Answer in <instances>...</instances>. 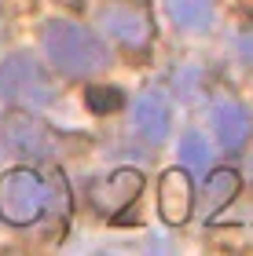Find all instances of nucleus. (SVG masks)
Returning a JSON list of instances; mask_svg holds the SVG:
<instances>
[{
    "label": "nucleus",
    "instance_id": "14",
    "mask_svg": "<svg viewBox=\"0 0 253 256\" xmlns=\"http://www.w3.org/2000/svg\"><path fill=\"white\" fill-rule=\"evenodd\" d=\"M235 55H238V62L253 66V33H238L235 37Z\"/></svg>",
    "mask_w": 253,
    "mask_h": 256
},
{
    "label": "nucleus",
    "instance_id": "4",
    "mask_svg": "<svg viewBox=\"0 0 253 256\" xmlns=\"http://www.w3.org/2000/svg\"><path fill=\"white\" fill-rule=\"evenodd\" d=\"M0 143L8 154H15L19 161H48L59 146V139L41 118L22 106V110H8L0 121Z\"/></svg>",
    "mask_w": 253,
    "mask_h": 256
},
{
    "label": "nucleus",
    "instance_id": "7",
    "mask_svg": "<svg viewBox=\"0 0 253 256\" xmlns=\"http://www.w3.org/2000/svg\"><path fill=\"white\" fill-rule=\"evenodd\" d=\"M143 190V172L140 168H114L107 176L88 183V198L99 212H107L110 220L121 216V208H129Z\"/></svg>",
    "mask_w": 253,
    "mask_h": 256
},
{
    "label": "nucleus",
    "instance_id": "1",
    "mask_svg": "<svg viewBox=\"0 0 253 256\" xmlns=\"http://www.w3.org/2000/svg\"><path fill=\"white\" fill-rule=\"evenodd\" d=\"M41 48L63 77H99L110 66L107 40L74 18H52L41 33Z\"/></svg>",
    "mask_w": 253,
    "mask_h": 256
},
{
    "label": "nucleus",
    "instance_id": "2",
    "mask_svg": "<svg viewBox=\"0 0 253 256\" xmlns=\"http://www.w3.org/2000/svg\"><path fill=\"white\" fill-rule=\"evenodd\" d=\"M59 198H70L63 176L44 180L30 165L11 168L0 176V220L8 227H33L52 208H59Z\"/></svg>",
    "mask_w": 253,
    "mask_h": 256
},
{
    "label": "nucleus",
    "instance_id": "11",
    "mask_svg": "<svg viewBox=\"0 0 253 256\" xmlns=\"http://www.w3.org/2000/svg\"><path fill=\"white\" fill-rule=\"evenodd\" d=\"M238 194V172L235 168H213L209 176H205V187H202V212H205V224L224 212L227 205L235 202Z\"/></svg>",
    "mask_w": 253,
    "mask_h": 256
},
{
    "label": "nucleus",
    "instance_id": "3",
    "mask_svg": "<svg viewBox=\"0 0 253 256\" xmlns=\"http://www.w3.org/2000/svg\"><path fill=\"white\" fill-rule=\"evenodd\" d=\"M0 96L11 99L15 106L41 110L55 102V80L41 66V59H33L30 52H11L0 62Z\"/></svg>",
    "mask_w": 253,
    "mask_h": 256
},
{
    "label": "nucleus",
    "instance_id": "13",
    "mask_svg": "<svg viewBox=\"0 0 253 256\" xmlns=\"http://www.w3.org/2000/svg\"><path fill=\"white\" fill-rule=\"evenodd\" d=\"M85 106L92 114H99V118H107V114H118L125 106V96H121V88H114V84H92L85 92Z\"/></svg>",
    "mask_w": 253,
    "mask_h": 256
},
{
    "label": "nucleus",
    "instance_id": "9",
    "mask_svg": "<svg viewBox=\"0 0 253 256\" xmlns=\"http://www.w3.org/2000/svg\"><path fill=\"white\" fill-rule=\"evenodd\" d=\"M194 208V187H191V172L187 168H169L162 183H158V212L169 227L187 224Z\"/></svg>",
    "mask_w": 253,
    "mask_h": 256
},
{
    "label": "nucleus",
    "instance_id": "6",
    "mask_svg": "<svg viewBox=\"0 0 253 256\" xmlns=\"http://www.w3.org/2000/svg\"><path fill=\"white\" fill-rule=\"evenodd\" d=\"M99 26L125 48H143L151 40V15L132 0H107L99 8Z\"/></svg>",
    "mask_w": 253,
    "mask_h": 256
},
{
    "label": "nucleus",
    "instance_id": "10",
    "mask_svg": "<svg viewBox=\"0 0 253 256\" xmlns=\"http://www.w3.org/2000/svg\"><path fill=\"white\" fill-rule=\"evenodd\" d=\"M165 11H169L172 26L183 33H209L216 22L213 0H165Z\"/></svg>",
    "mask_w": 253,
    "mask_h": 256
},
{
    "label": "nucleus",
    "instance_id": "12",
    "mask_svg": "<svg viewBox=\"0 0 253 256\" xmlns=\"http://www.w3.org/2000/svg\"><path fill=\"white\" fill-rule=\"evenodd\" d=\"M180 165L187 172H205L213 165V143L209 136L198 132V128H191V132L180 136Z\"/></svg>",
    "mask_w": 253,
    "mask_h": 256
},
{
    "label": "nucleus",
    "instance_id": "5",
    "mask_svg": "<svg viewBox=\"0 0 253 256\" xmlns=\"http://www.w3.org/2000/svg\"><path fill=\"white\" fill-rule=\"evenodd\" d=\"M129 121H132V132L143 139V143H165L169 132H172V99L165 88H143L140 96L132 99V110H129Z\"/></svg>",
    "mask_w": 253,
    "mask_h": 256
},
{
    "label": "nucleus",
    "instance_id": "15",
    "mask_svg": "<svg viewBox=\"0 0 253 256\" xmlns=\"http://www.w3.org/2000/svg\"><path fill=\"white\" fill-rule=\"evenodd\" d=\"M176 88H183V92H194V88H198V70H194V66H183V70H176Z\"/></svg>",
    "mask_w": 253,
    "mask_h": 256
},
{
    "label": "nucleus",
    "instance_id": "8",
    "mask_svg": "<svg viewBox=\"0 0 253 256\" xmlns=\"http://www.w3.org/2000/svg\"><path fill=\"white\" fill-rule=\"evenodd\" d=\"M209 124H213V139L227 154H238L253 136V114L246 110V102H238V99H216Z\"/></svg>",
    "mask_w": 253,
    "mask_h": 256
}]
</instances>
